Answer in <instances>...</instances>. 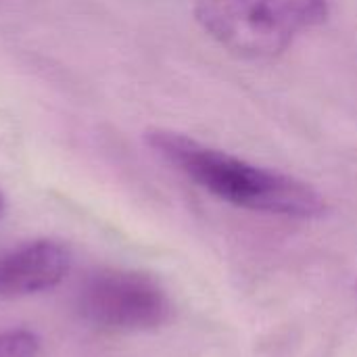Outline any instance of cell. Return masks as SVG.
<instances>
[{
	"mask_svg": "<svg viewBox=\"0 0 357 357\" xmlns=\"http://www.w3.org/2000/svg\"><path fill=\"white\" fill-rule=\"evenodd\" d=\"M2 213H4V197L0 195V218H2Z\"/></svg>",
	"mask_w": 357,
	"mask_h": 357,
	"instance_id": "8992f818",
	"label": "cell"
},
{
	"mask_svg": "<svg viewBox=\"0 0 357 357\" xmlns=\"http://www.w3.org/2000/svg\"><path fill=\"white\" fill-rule=\"evenodd\" d=\"M71 268V253L54 241H36L0 257V297L54 289Z\"/></svg>",
	"mask_w": 357,
	"mask_h": 357,
	"instance_id": "277c9868",
	"label": "cell"
},
{
	"mask_svg": "<svg viewBox=\"0 0 357 357\" xmlns=\"http://www.w3.org/2000/svg\"><path fill=\"white\" fill-rule=\"evenodd\" d=\"M79 310L92 324L109 331H153L172 316V301L157 280L138 272L94 274L79 295Z\"/></svg>",
	"mask_w": 357,
	"mask_h": 357,
	"instance_id": "3957f363",
	"label": "cell"
},
{
	"mask_svg": "<svg viewBox=\"0 0 357 357\" xmlns=\"http://www.w3.org/2000/svg\"><path fill=\"white\" fill-rule=\"evenodd\" d=\"M42 341L31 331H6L0 333V357H38Z\"/></svg>",
	"mask_w": 357,
	"mask_h": 357,
	"instance_id": "5b68a950",
	"label": "cell"
},
{
	"mask_svg": "<svg viewBox=\"0 0 357 357\" xmlns=\"http://www.w3.org/2000/svg\"><path fill=\"white\" fill-rule=\"evenodd\" d=\"M146 142L169 165L230 205L299 220L320 218L326 211L324 197L310 184L293 176L247 163L184 134L151 130L146 132Z\"/></svg>",
	"mask_w": 357,
	"mask_h": 357,
	"instance_id": "6da1fadb",
	"label": "cell"
},
{
	"mask_svg": "<svg viewBox=\"0 0 357 357\" xmlns=\"http://www.w3.org/2000/svg\"><path fill=\"white\" fill-rule=\"evenodd\" d=\"M326 0H197L195 15L224 48L247 59L287 50L297 36L326 21Z\"/></svg>",
	"mask_w": 357,
	"mask_h": 357,
	"instance_id": "7a4b0ae2",
	"label": "cell"
}]
</instances>
